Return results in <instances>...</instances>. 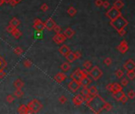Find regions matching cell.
<instances>
[{
  "label": "cell",
  "mask_w": 135,
  "mask_h": 114,
  "mask_svg": "<svg viewBox=\"0 0 135 114\" xmlns=\"http://www.w3.org/2000/svg\"><path fill=\"white\" fill-rule=\"evenodd\" d=\"M106 102L104 101L99 94L91 97V98L86 102V105L88 106L91 110L95 113H99L103 110L104 105Z\"/></svg>",
  "instance_id": "6da1fadb"
},
{
  "label": "cell",
  "mask_w": 135,
  "mask_h": 114,
  "mask_svg": "<svg viewBox=\"0 0 135 114\" xmlns=\"http://www.w3.org/2000/svg\"><path fill=\"white\" fill-rule=\"evenodd\" d=\"M128 24H129L128 21L122 15H120L119 17H118L117 18H115L114 20H111V22H110V25L114 29H115L118 32H119V30H121V29H125L126 26L128 25Z\"/></svg>",
  "instance_id": "7a4b0ae2"
},
{
  "label": "cell",
  "mask_w": 135,
  "mask_h": 114,
  "mask_svg": "<svg viewBox=\"0 0 135 114\" xmlns=\"http://www.w3.org/2000/svg\"><path fill=\"white\" fill-rule=\"evenodd\" d=\"M27 107L29 109V113H37L43 109V105L37 99H33L28 103Z\"/></svg>",
  "instance_id": "3957f363"
},
{
  "label": "cell",
  "mask_w": 135,
  "mask_h": 114,
  "mask_svg": "<svg viewBox=\"0 0 135 114\" xmlns=\"http://www.w3.org/2000/svg\"><path fill=\"white\" fill-rule=\"evenodd\" d=\"M88 71H87V70H85V69L81 70L80 68H77L72 73L70 77L72 80L80 81V79L83 77H85V76H88Z\"/></svg>",
  "instance_id": "277c9868"
},
{
  "label": "cell",
  "mask_w": 135,
  "mask_h": 114,
  "mask_svg": "<svg viewBox=\"0 0 135 114\" xmlns=\"http://www.w3.org/2000/svg\"><path fill=\"white\" fill-rule=\"evenodd\" d=\"M88 75H90L93 80L97 81L103 76V71L98 66H95L88 71Z\"/></svg>",
  "instance_id": "5b68a950"
},
{
  "label": "cell",
  "mask_w": 135,
  "mask_h": 114,
  "mask_svg": "<svg viewBox=\"0 0 135 114\" xmlns=\"http://www.w3.org/2000/svg\"><path fill=\"white\" fill-rule=\"evenodd\" d=\"M120 15H122L120 10H118L115 7L112 6L110 10H109L107 13H106V16L108 17L111 21L114 20L115 18H117L118 17H119Z\"/></svg>",
  "instance_id": "8992f818"
},
{
  "label": "cell",
  "mask_w": 135,
  "mask_h": 114,
  "mask_svg": "<svg viewBox=\"0 0 135 114\" xmlns=\"http://www.w3.org/2000/svg\"><path fill=\"white\" fill-rule=\"evenodd\" d=\"M81 86L80 82V81H76V80H72L69 82L68 84V89L70 90L72 93H76V92L80 90Z\"/></svg>",
  "instance_id": "52a82bcc"
},
{
  "label": "cell",
  "mask_w": 135,
  "mask_h": 114,
  "mask_svg": "<svg viewBox=\"0 0 135 114\" xmlns=\"http://www.w3.org/2000/svg\"><path fill=\"white\" fill-rule=\"evenodd\" d=\"M33 27L35 29V30H37V32L41 33L43 30L45 29V23L43 21L39 19V18H36L33 21Z\"/></svg>",
  "instance_id": "ba28073f"
},
{
  "label": "cell",
  "mask_w": 135,
  "mask_h": 114,
  "mask_svg": "<svg viewBox=\"0 0 135 114\" xmlns=\"http://www.w3.org/2000/svg\"><path fill=\"white\" fill-rule=\"evenodd\" d=\"M66 40H67V38L65 37L63 33H56L55 36L53 37V41L56 44V45H60V44H63Z\"/></svg>",
  "instance_id": "9c48e42d"
},
{
  "label": "cell",
  "mask_w": 135,
  "mask_h": 114,
  "mask_svg": "<svg viewBox=\"0 0 135 114\" xmlns=\"http://www.w3.org/2000/svg\"><path fill=\"white\" fill-rule=\"evenodd\" d=\"M72 102L76 106H80L84 102V97L81 94H76L72 98Z\"/></svg>",
  "instance_id": "30bf717a"
},
{
  "label": "cell",
  "mask_w": 135,
  "mask_h": 114,
  "mask_svg": "<svg viewBox=\"0 0 135 114\" xmlns=\"http://www.w3.org/2000/svg\"><path fill=\"white\" fill-rule=\"evenodd\" d=\"M128 49H129L128 44L125 40L122 41L119 44V45L118 46V50H119L122 54L126 53V52L128 51Z\"/></svg>",
  "instance_id": "8fae6325"
},
{
  "label": "cell",
  "mask_w": 135,
  "mask_h": 114,
  "mask_svg": "<svg viewBox=\"0 0 135 114\" xmlns=\"http://www.w3.org/2000/svg\"><path fill=\"white\" fill-rule=\"evenodd\" d=\"M123 67H124V69L126 70V71H135V63H134V61L132 60V59H128L125 63Z\"/></svg>",
  "instance_id": "7c38bea8"
},
{
  "label": "cell",
  "mask_w": 135,
  "mask_h": 114,
  "mask_svg": "<svg viewBox=\"0 0 135 114\" xmlns=\"http://www.w3.org/2000/svg\"><path fill=\"white\" fill-rule=\"evenodd\" d=\"M55 25H56L55 21L52 18V17H49L45 22V29L49 30V31H52V30L53 29Z\"/></svg>",
  "instance_id": "4fadbf2b"
},
{
  "label": "cell",
  "mask_w": 135,
  "mask_h": 114,
  "mask_svg": "<svg viewBox=\"0 0 135 114\" xmlns=\"http://www.w3.org/2000/svg\"><path fill=\"white\" fill-rule=\"evenodd\" d=\"M66 75L62 73V72H59L56 74V75L54 76V80L56 82H58V83H60V82H64L65 79H66Z\"/></svg>",
  "instance_id": "5bb4252c"
},
{
  "label": "cell",
  "mask_w": 135,
  "mask_h": 114,
  "mask_svg": "<svg viewBox=\"0 0 135 114\" xmlns=\"http://www.w3.org/2000/svg\"><path fill=\"white\" fill-rule=\"evenodd\" d=\"M75 33H76V32L70 27H68L66 29L64 30V32L63 33V34L64 35L65 37H66L67 39H71L74 35H75Z\"/></svg>",
  "instance_id": "9a60e30c"
},
{
  "label": "cell",
  "mask_w": 135,
  "mask_h": 114,
  "mask_svg": "<svg viewBox=\"0 0 135 114\" xmlns=\"http://www.w3.org/2000/svg\"><path fill=\"white\" fill-rule=\"evenodd\" d=\"M80 84L82 86H85V87H88L91 83V79L88 76H85V77H83L81 79H80Z\"/></svg>",
  "instance_id": "2e32d148"
},
{
  "label": "cell",
  "mask_w": 135,
  "mask_h": 114,
  "mask_svg": "<svg viewBox=\"0 0 135 114\" xmlns=\"http://www.w3.org/2000/svg\"><path fill=\"white\" fill-rule=\"evenodd\" d=\"M71 52V49H70V48H69L68 45H62L61 47L59 49V52L60 54H61L62 56H66L68 52Z\"/></svg>",
  "instance_id": "e0dca14e"
},
{
  "label": "cell",
  "mask_w": 135,
  "mask_h": 114,
  "mask_svg": "<svg viewBox=\"0 0 135 114\" xmlns=\"http://www.w3.org/2000/svg\"><path fill=\"white\" fill-rule=\"evenodd\" d=\"M25 86L24 82L20 79V78H17V79L14 82V86L16 89H21Z\"/></svg>",
  "instance_id": "ac0fdd59"
},
{
  "label": "cell",
  "mask_w": 135,
  "mask_h": 114,
  "mask_svg": "<svg viewBox=\"0 0 135 114\" xmlns=\"http://www.w3.org/2000/svg\"><path fill=\"white\" fill-rule=\"evenodd\" d=\"M123 90V86L119 82H114L112 83V94L115 93V92Z\"/></svg>",
  "instance_id": "d6986e66"
},
{
  "label": "cell",
  "mask_w": 135,
  "mask_h": 114,
  "mask_svg": "<svg viewBox=\"0 0 135 114\" xmlns=\"http://www.w3.org/2000/svg\"><path fill=\"white\" fill-rule=\"evenodd\" d=\"M9 24L11 25H13V26H14L15 28H18V26L20 25V24H21V21H20V20L18 18V17H13V18L10 21Z\"/></svg>",
  "instance_id": "ffe728a7"
},
{
  "label": "cell",
  "mask_w": 135,
  "mask_h": 114,
  "mask_svg": "<svg viewBox=\"0 0 135 114\" xmlns=\"http://www.w3.org/2000/svg\"><path fill=\"white\" fill-rule=\"evenodd\" d=\"M18 113H21V114L29 113V109H28L27 106H25V105H21L18 109Z\"/></svg>",
  "instance_id": "44dd1931"
},
{
  "label": "cell",
  "mask_w": 135,
  "mask_h": 114,
  "mask_svg": "<svg viewBox=\"0 0 135 114\" xmlns=\"http://www.w3.org/2000/svg\"><path fill=\"white\" fill-rule=\"evenodd\" d=\"M65 58H66L68 63H72L76 60V57H75V55H74V52H72V51L70 52H68V53L65 56Z\"/></svg>",
  "instance_id": "7402d4cb"
},
{
  "label": "cell",
  "mask_w": 135,
  "mask_h": 114,
  "mask_svg": "<svg viewBox=\"0 0 135 114\" xmlns=\"http://www.w3.org/2000/svg\"><path fill=\"white\" fill-rule=\"evenodd\" d=\"M88 93H89V94L91 96V97H94V96L97 95L98 93H99L97 87L95 86H91L90 88H88Z\"/></svg>",
  "instance_id": "603a6c76"
},
{
  "label": "cell",
  "mask_w": 135,
  "mask_h": 114,
  "mask_svg": "<svg viewBox=\"0 0 135 114\" xmlns=\"http://www.w3.org/2000/svg\"><path fill=\"white\" fill-rule=\"evenodd\" d=\"M11 34L15 39H19L21 36H22V33H21L18 28H15L14 29V31L11 33Z\"/></svg>",
  "instance_id": "cb8c5ba5"
},
{
  "label": "cell",
  "mask_w": 135,
  "mask_h": 114,
  "mask_svg": "<svg viewBox=\"0 0 135 114\" xmlns=\"http://www.w3.org/2000/svg\"><path fill=\"white\" fill-rule=\"evenodd\" d=\"M70 68H71V65H70V63L68 62H64L60 65V69L64 72L68 71L69 70H70Z\"/></svg>",
  "instance_id": "d4e9b609"
},
{
  "label": "cell",
  "mask_w": 135,
  "mask_h": 114,
  "mask_svg": "<svg viewBox=\"0 0 135 114\" xmlns=\"http://www.w3.org/2000/svg\"><path fill=\"white\" fill-rule=\"evenodd\" d=\"M113 6L118 9V10H121V9L124 6V3L122 0H116L114 2V4H113Z\"/></svg>",
  "instance_id": "484cf974"
},
{
  "label": "cell",
  "mask_w": 135,
  "mask_h": 114,
  "mask_svg": "<svg viewBox=\"0 0 135 114\" xmlns=\"http://www.w3.org/2000/svg\"><path fill=\"white\" fill-rule=\"evenodd\" d=\"M125 94V93L123 90L115 92V93H113V97H114L117 101H120V99L122 98V97Z\"/></svg>",
  "instance_id": "4316f807"
},
{
  "label": "cell",
  "mask_w": 135,
  "mask_h": 114,
  "mask_svg": "<svg viewBox=\"0 0 135 114\" xmlns=\"http://www.w3.org/2000/svg\"><path fill=\"white\" fill-rule=\"evenodd\" d=\"M67 13L68 14L69 16H71V17H74L76 14V13H77V10H76V8L75 7H73V6H70L69 7L68 10H67Z\"/></svg>",
  "instance_id": "83f0119b"
},
{
  "label": "cell",
  "mask_w": 135,
  "mask_h": 114,
  "mask_svg": "<svg viewBox=\"0 0 135 114\" xmlns=\"http://www.w3.org/2000/svg\"><path fill=\"white\" fill-rule=\"evenodd\" d=\"M14 95L15 96L16 98H22L23 96H24V92L21 90V89H17L15 90V92H14Z\"/></svg>",
  "instance_id": "f1b7e54d"
},
{
  "label": "cell",
  "mask_w": 135,
  "mask_h": 114,
  "mask_svg": "<svg viewBox=\"0 0 135 114\" xmlns=\"http://www.w3.org/2000/svg\"><path fill=\"white\" fill-rule=\"evenodd\" d=\"M83 66H84V67L85 70H87V71H89V70L92 67V63L91 62V61L89 60H86L85 62L84 63V64H83Z\"/></svg>",
  "instance_id": "f546056e"
},
{
  "label": "cell",
  "mask_w": 135,
  "mask_h": 114,
  "mask_svg": "<svg viewBox=\"0 0 135 114\" xmlns=\"http://www.w3.org/2000/svg\"><path fill=\"white\" fill-rule=\"evenodd\" d=\"M23 52H24L23 49H21V48H20V47H16L15 49H14V53L15 55H17V56H20L21 55H22Z\"/></svg>",
  "instance_id": "4dcf8cb0"
},
{
  "label": "cell",
  "mask_w": 135,
  "mask_h": 114,
  "mask_svg": "<svg viewBox=\"0 0 135 114\" xmlns=\"http://www.w3.org/2000/svg\"><path fill=\"white\" fill-rule=\"evenodd\" d=\"M126 76L128 77L129 79H130V80H134V78H135V71H127V74H126Z\"/></svg>",
  "instance_id": "1f68e13d"
},
{
  "label": "cell",
  "mask_w": 135,
  "mask_h": 114,
  "mask_svg": "<svg viewBox=\"0 0 135 114\" xmlns=\"http://www.w3.org/2000/svg\"><path fill=\"white\" fill-rule=\"evenodd\" d=\"M32 64H33L32 61L30 60V59H25V60H24V62H23L24 67H26V68L30 67H31V66H32Z\"/></svg>",
  "instance_id": "d6a6232c"
},
{
  "label": "cell",
  "mask_w": 135,
  "mask_h": 114,
  "mask_svg": "<svg viewBox=\"0 0 135 114\" xmlns=\"http://www.w3.org/2000/svg\"><path fill=\"white\" fill-rule=\"evenodd\" d=\"M58 100H59V102H60V104H62V105H64L65 103L67 102V101H68L67 98L65 97L64 95H61V96H60Z\"/></svg>",
  "instance_id": "836d02e7"
},
{
  "label": "cell",
  "mask_w": 135,
  "mask_h": 114,
  "mask_svg": "<svg viewBox=\"0 0 135 114\" xmlns=\"http://www.w3.org/2000/svg\"><path fill=\"white\" fill-rule=\"evenodd\" d=\"M123 74H124V72L122 71V70H120V69L117 70L116 72H115V76H116L118 78H121L123 76Z\"/></svg>",
  "instance_id": "e575fe53"
},
{
  "label": "cell",
  "mask_w": 135,
  "mask_h": 114,
  "mask_svg": "<svg viewBox=\"0 0 135 114\" xmlns=\"http://www.w3.org/2000/svg\"><path fill=\"white\" fill-rule=\"evenodd\" d=\"M127 97L128 98L130 99H134L135 98V91L131 90H130L128 92V94H127Z\"/></svg>",
  "instance_id": "d590c367"
},
{
  "label": "cell",
  "mask_w": 135,
  "mask_h": 114,
  "mask_svg": "<svg viewBox=\"0 0 135 114\" xmlns=\"http://www.w3.org/2000/svg\"><path fill=\"white\" fill-rule=\"evenodd\" d=\"M80 94L83 96H85L87 94H89L88 93V87H85V86H83V89L80 91Z\"/></svg>",
  "instance_id": "8d00e7d4"
},
{
  "label": "cell",
  "mask_w": 135,
  "mask_h": 114,
  "mask_svg": "<svg viewBox=\"0 0 135 114\" xmlns=\"http://www.w3.org/2000/svg\"><path fill=\"white\" fill-rule=\"evenodd\" d=\"M6 102H7L8 103L10 104V103H12V102L14 101V97L13 95H11V94H9V95L6 96Z\"/></svg>",
  "instance_id": "74e56055"
},
{
  "label": "cell",
  "mask_w": 135,
  "mask_h": 114,
  "mask_svg": "<svg viewBox=\"0 0 135 114\" xmlns=\"http://www.w3.org/2000/svg\"><path fill=\"white\" fill-rule=\"evenodd\" d=\"M53 31L56 33H61V30H62V29H61V27H60V25H56H56L54 26V28H53Z\"/></svg>",
  "instance_id": "f35d334b"
},
{
  "label": "cell",
  "mask_w": 135,
  "mask_h": 114,
  "mask_svg": "<svg viewBox=\"0 0 135 114\" xmlns=\"http://www.w3.org/2000/svg\"><path fill=\"white\" fill-rule=\"evenodd\" d=\"M15 29V27L14 26H13V25H8L7 26H6V30L7 31V33H11L13 31H14V29Z\"/></svg>",
  "instance_id": "ab89813d"
},
{
  "label": "cell",
  "mask_w": 135,
  "mask_h": 114,
  "mask_svg": "<svg viewBox=\"0 0 135 114\" xmlns=\"http://www.w3.org/2000/svg\"><path fill=\"white\" fill-rule=\"evenodd\" d=\"M49 6L47 5L46 3H43L42 5L41 6V7H40V9H41V11H43V12H46L48 10H49Z\"/></svg>",
  "instance_id": "60d3db41"
},
{
  "label": "cell",
  "mask_w": 135,
  "mask_h": 114,
  "mask_svg": "<svg viewBox=\"0 0 135 114\" xmlns=\"http://www.w3.org/2000/svg\"><path fill=\"white\" fill-rule=\"evenodd\" d=\"M21 1H22V0H10L9 3L12 6H15L16 5H18V3H20Z\"/></svg>",
  "instance_id": "b9f144b4"
},
{
  "label": "cell",
  "mask_w": 135,
  "mask_h": 114,
  "mask_svg": "<svg viewBox=\"0 0 135 114\" xmlns=\"http://www.w3.org/2000/svg\"><path fill=\"white\" fill-rule=\"evenodd\" d=\"M103 63L107 66H110L112 63V59H111V58H110V57H107V58H106L103 60Z\"/></svg>",
  "instance_id": "7bdbcfd3"
},
{
  "label": "cell",
  "mask_w": 135,
  "mask_h": 114,
  "mask_svg": "<svg viewBox=\"0 0 135 114\" xmlns=\"http://www.w3.org/2000/svg\"><path fill=\"white\" fill-rule=\"evenodd\" d=\"M111 109H112V106L110 104V103H108V102H106L105 105H104V108L103 109H106L107 111H110L111 110Z\"/></svg>",
  "instance_id": "ee69618b"
},
{
  "label": "cell",
  "mask_w": 135,
  "mask_h": 114,
  "mask_svg": "<svg viewBox=\"0 0 135 114\" xmlns=\"http://www.w3.org/2000/svg\"><path fill=\"white\" fill-rule=\"evenodd\" d=\"M128 97H127V95H126V94H124L123 97H122V98L120 99V101L119 102H121L122 103H123V104H125V103H126L127 102V101H128Z\"/></svg>",
  "instance_id": "f6af8a7d"
},
{
  "label": "cell",
  "mask_w": 135,
  "mask_h": 114,
  "mask_svg": "<svg viewBox=\"0 0 135 114\" xmlns=\"http://www.w3.org/2000/svg\"><path fill=\"white\" fill-rule=\"evenodd\" d=\"M128 80H127V78H123L122 79V81H121V85H122V86H126L128 85Z\"/></svg>",
  "instance_id": "bcb514c9"
},
{
  "label": "cell",
  "mask_w": 135,
  "mask_h": 114,
  "mask_svg": "<svg viewBox=\"0 0 135 114\" xmlns=\"http://www.w3.org/2000/svg\"><path fill=\"white\" fill-rule=\"evenodd\" d=\"M74 55H75V57H76V59H80L81 56H82V54L80 51H76L74 52Z\"/></svg>",
  "instance_id": "7dc6e473"
},
{
  "label": "cell",
  "mask_w": 135,
  "mask_h": 114,
  "mask_svg": "<svg viewBox=\"0 0 135 114\" xmlns=\"http://www.w3.org/2000/svg\"><path fill=\"white\" fill-rule=\"evenodd\" d=\"M103 0H95V6H98V7H100V6H102L103 5Z\"/></svg>",
  "instance_id": "c3c4849f"
},
{
  "label": "cell",
  "mask_w": 135,
  "mask_h": 114,
  "mask_svg": "<svg viewBox=\"0 0 135 114\" xmlns=\"http://www.w3.org/2000/svg\"><path fill=\"white\" fill-rule=\"evenodd\" d=\"M105 9H107L109 6H110V2L107 1V0H106V1H103V5H102Z\"/></svg>",
  "instance_id": "681fc988"
},
{
  "label": "cell",
  "mask_w": 135,
  "mask_h": 114,
  "mask_svg": "<svg viewBox=\"0 0 135 114\" xmlns=\"http://www.w3.org/2000/svg\"><path fill=\"white\" fill-rule=\"evenodd\" d=\"M126 33V30H125V29H121V30H119V34L120 35L121 37H123V36H125V34Z\"/></svg>",
  "instance_id": "f907efd6"
},
{
  "label": "cell",
  "mask_w": 135,
  "mask_h": 114,
  "mask_svg": "<svg viewBox=\"0 0 135 114\" xmlns=\"http://www.w3.org/2000/svg\"><path fill=\"white\" fill-rule=\"evenodd\" d=\"M106 89H107L108 91H110V92H111V93H112V83H110V84L107 85Z\"/></svg>",
  "instance_id": "816d5d0a"
},
{
  "label": "cell",
  "mask_w": 135,
  "mask_h": 114,
  "mask_svg": "<svg viewBox=\"0 0 135 114\" xmlns=\"http://www.w3.org/2000/svg\"><path fill=\"white\" fill-rule=\"evenodd\" d=\"M5 2V0H0V6H2Z\"/></svg>",
  "instance_id": "f5cc1de1"
},
{
  "label": "cell",
  "mask_w": 135,
  "mask_h": 114,
  "mask_svg": "<svg viewBox=\"0 0 135 114\" xmlns=\"http://www.w3.org/2000/svg\"><path fill=\"white\" fill-rule=\"evenodd\" d=\"M10 1V0H5V2H6V3H9Z\"/></svg>",
  "instance_id": "db71d44e"
}]
</instances>
